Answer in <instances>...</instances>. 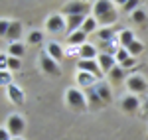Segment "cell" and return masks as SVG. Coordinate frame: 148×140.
Here are the masks:
<instances>
[{"label": "cell", "mask_w": 148, "mask_h": 140, "mask_svg": "<svg viewBox=\"0 0 148 140\" xmlns=\"http://www.w3.org/2000/svg\"><path fill=\"white\" fill-rule=\"evenodd\" d=\"M6 128H8V132H10L14 138H18L24 130H26V122H24V118L20 115H10L8 117V122H6Z\"/></svg>", "instance_id": "5b68a950"}, {"label": "cell", "mask_w": 148, "mask_h": 140, "mask_svg": "<svg viewBox=\"0 0 148 140\" xmlns=\"http://www.w3.org/2000/svg\"><path fill=\"white\" fill-rule=\"evenodd\" d=\"M87 105L91 107V109H101V107L105 105L95 87H89V89H87Z\"/></svg>", "instance_id": "8fae6325"}, {"label": "cell", "mask_w": 148, "mask_h": 140, "mask_svg": "<svg viewBox=\"0 0 148 140\" xmlns=\"http://www.w3.org/2000/svg\"><path fill=\"white\" fill-rule=\"evenodd\" d=\"M65 97H67V105L71 109H75V111H85L87 109V99L79 89H67Z\"/></svg>", "instance_id": "3957f363"}, {"label": "cell", "mask_w": 148, "mask_h": 140, "mask_svg": "<svg viewBox=\"0 0 148 140\" xmlns=\"http://www.w3.org/2000/svg\"><path fill=\"white\" fill-rule=\"evenodd\" d=\"M109 77H111V81H113V83H121V81L126 77V71L123 69L121 65H116V67H114V69L109 73Z\"/></svg>", "instance_id": "7402d4cb"}, {"label": "cell", "mask_w": 148, "mask_h": 140, "mask_svg": "<svg viewBox=\"0 0 148 140\" xmlns=\"http://www.w3.org/2000/svg\"><path fill=\"white\" fill-rule=\"evenodd\" d=\"M40 65H42V69L46 71V73H49V75H61V69H59V65H57L56 59H51L49 55H42L40 57Z\"/></svg>", "instance_id": "52a82bcc"}, {"label": "cell", "mask_w": 148, "mask_h": 140, "mask_svg": "<svg viewBox=\"0 0 148 140\" xmlns=\"http://www.w3.org/2000/svg\"><path fill=\"white\" fill-rule=\"evenodd\" d=\"M47 55L51 59H56V61H61V59H63V49H61L59 44L49 42V44H47Z\"/></svg>", "instance_id": "9a60e30c"}, {"label": "cell", "mask_w": 148, "mask_h": 140, "mask_svg": "<svg viewBox=\"0 0 148 140\" xmlns=\"http://www.w3.org/2000/svg\"><path fill=\"white\" fill-rule=\"evenodd\" d=\"M85 40H87V34L79 30V32H75V34H71V36H69V40H67V42H69V46H79V47H81V46H85V44H87Z\"/></svg>", "instance_id": "d6986e66"}, {"label": "cell", "mask_w": 148, "mask_h": 140, "mask_svg": "<svg viewBox=\"0 0 148 140\" xmlns=\"http://www.w3.org/2000/svg\"><path fill=\"white\" fill-rule=\"evenodd\" d=\"M42 40H44V34H42V32H38V30L28 36V42H30V44H34V46H36V44H40Z\"/></svg>", "instance_id": "f1b7e54d"}, {"label": "cell", "mask_w": 148, "mask_h": 140, "mask_svg": "<svg viewBox=\"0 0 148 140\" xmlns=\"http://www.w3.org/2000/svg\"><path fill=\"white\" fill-rule=\"evenodd\" d=\"M126 49H128V53H130V55H134V57H136V55H140V53L144 51V46H142L138 40H134V42H132L130 46L126 47Z\"/></svg>", "instance_id": "4316f807"}, {"label": "cell", "mask_w": 148, "mask_h": 140, "mask_svg": "<svg viewBox=\"0 0 148 140\" xmlns=\"http://www.w3.org/2000/svg\"><path fill=\"white\" fill-rule=\"evenodd\" d=\"M97 30V20L93 18V16H89L87 20H85V24H83V28H81V32H85V34L89 36V34H93Z\"/></svg>", "instance_id": "cb8c5ba5"}, {"label": "cell", "mask_w": 148, "mask_h": 140, "mask_svg": "<svg viewBox=\"0 0 148 140\" xmlns=\"http://www.w3.org/2000/svg\"><path fill=\"white\" fill-rule=\"evenodd\" d=\"M8 28H10V22H8V20H0V36H2V38H6Z\"/></svg>", "instance_id": "4dcf8cb0"}, {"label": "cell", "mask_w": 148, "mask_h": 140, "mask_svg": "<svg viewBox=\"0 0 148 140\" xmlns=\"http://www.w3.org/2000/svg\"><path fill=\"white\" fill-rule=\"evenodd\" d=\"M126 87H128V91H132V93H144V91L148 89L146 81H144L140 75L128 77V79H126Z\"/></svg>", "instance_id": "ba28073f"}, {"label": "cell", "mask_w": 148, "mask_h": 140, "mask_svg": "<svg viewBox=\"0 0 148 140\" xmlns=\"http://www.w3.org/2000/svg\"><path fill=\"white\" fill-rule=\"evenodd\" d=\"M95 81H97V77H93V75H89V73H83V71L77 73V83H79L81 87H85V89L93 87V83H95Z\"/></svg>", "instance_id": "ac0fdd59"}, {"label": "cell", "mask_w": 148, "mask_h": 140, "mask_svg": "<svg viewBox=\"0 0 148 140\" xmlns=\"http://www.w3.org/2000/svg\"><path fill=\"white\" fill-rule=\"evenodd\" d=\"M6 65H8L10 69H20V59L18 57H8L6 59Z\"/></svg>", "instance_id": "f546056e"}, {"label": "cell", "mask_w": 148, "mask_h": 140, "mask_svg": "<svg viewBox=\"0 0 148 140\" xmlns=\"http://www.w3.org/2000/svg\"><path fill=\"white\" fill-rule=\"evenodd\" d=\"M97 61H99V67H101L103 73H111V71L116 67V59H114V55H111V53H101V55L97 57Z\"/></svg>", "instance_id": "9c48e42d"}, {"label": "cell", "mask_w": 148, "mask_h": 140, "mask_svg": "<svg viewBox=\"0 0 148 140\" xmlns=\"http://www.w3.org/2000/svg\"><path fill=\"white\" fill-rule=\"evenodd\" d=\"M136 38H134V34L130 32V30H123L121 32V36H119V42H121V47H128L132 42H134Z\"/></svg>", "instance_id": "ffe728a7"}, {"label": "cell", "mask_w": 148, "mask_h": 140, "mask_svg": "<svg viewBox=\"0 0 148 140\" xmlns=\"http://www.w3.org/2000/svg\"><path fill=\"white\" fill-rule=\"evenodd\" d=\"M130 18H132V22H136V24H144L146 22V12L144 10H134Z\"/></svg>", "instance_id": "83f0119b"}, {"label": "cell", "mask_w": 148, "mask_h": 140, "mask_svg": "<svg viewBox=\"0 0 148 140\" xmlns=\"http://www.w3.org/2000/svg\"><path fill=\"white\" fill-rule=\"evenodd\" d=\"M65 26H67V22L63 20V16H61V14H53V16H49V18H47V22H46L47 32H51V34L63 32V30H65Z\"/></svg>", "instance_id": "8992f818"}, {"label": "cell", "mask_w": 148, "mask_h": 140, "mask_svg": "<svg viewBox=\"0 0 148 140\" xmlns=\"http://www.w3.org/2000/svg\"><path fill=\"white\" fill-rule=\"evenodd\" d=\"M146 111H148V101H146Z\"/></svg>", "instance_id": "d6a6232c"}, {"label": "cell", "mask_w": 148, "mask_h": 140, "mask_svg": "<svg viewBox=\"0 0 148 140\" xmlns=\"http://www.w3.org/2000/svg\"><path fill=\"white\" fill-rule=\"evenodd\" d=\"M6 91H8V99H10L14 105H24V93H22L20 87L10 85V87H6Z\"/></svg>", "instance_id": "7c38bea8"}, {"label": "cell", "mask_w": 148, "mask_h": 140, "mask_svg": "<svg viewBox=\"0 0 148 140\" xmlns=\"http://www.w3.org/2000/svg\"><path fill=\"white\" fill-rule=\"evenodd\" d=\"M97 36L101 38L105 44H109V42H113V36H114V28H103L97 32Z\"/></svg>", "instance_id": "d4e9b609"}, {"label": "cell", "mask_w": 148, "mask_h": 140, "mask_svg": "<svg viewBox=\"0 0 148 140\" xmlns=\"http://www.w3.org/2000/svg\"><path fill=\"white\" fill-rule=\"evenodd\" d=\"M79 55H81V59H95V57H99V55H97V47L91 46V44L81 46L79 47Z\"/></svg>", "instance_id": "2e32d148"}, {"label": "cell", "mask_w": 148, "mask_h": 140, "mask_svg": "<svg viewBox=\"0 0 148 140\" xmlns=\"http://www.w3.org/2000/svg\"><path fill=\"white\" fill-rule=\"evenodd\" d=\"M91 4L89 2H79V0H75V2H67L65 6H63V14L65 16H87L89 18V12H91Z\"/></svg>", "instance_id": "7a4b0ae2"}, {"label": "cell", "mask_w": 148, "mask_h": 140, "mask_svg": "<svg viewBox=\"0 0 148 140\" xmlns=\"http://www.w3.org/2000/svg\"><path fill=\"white\" fill-rule=\"evenodd\" d=\"M95 89H97V93H99V97H101L103 103H111L113 95H111V89H109V85H105V83H97V85H95Z\"/></svg>", "instance_id": "e0dca14e"}, {"label": "cell", "mask_w": 148, "mask_h": 140, "mask_svg": "<svg viewBox=\"0 0 148 140\" xmlns=\"http://www.w3.org/2000/svg\"><path fill=\"white\" fill-rule=\"evenodd\" d=\"M77 69L83 71V73H89L97 79H103V71L99 67V61L97 59H79L77 61Z\"/></svg>", "instance_id": "277c9868"}, {"label": "cell", "mask_w": 148, "mask_h": 140, "mask_svg": "<svg viewBox=\"0 0 148 140\" xmlns=\"http://www.w3.org/2000/svg\"><path fill=\"white\" fill-rule=\"evenodd\" d=\"M138 10V0H125V2H121V12H134Z\"/></svg>", "instance_id": "484cf974"}, {"label": "cell", "mask_w": 148, "mask_h": 140, "mask_svg": "<svg viewBox=\"0 0 148 140\" xmlns=\"http://www.w3.org/2000/svg\"><path fill=\"white\" fill-rule=\"evenodd\" d=\"M10 140H24V138H20V136H18V138H10Z\"/></svg>", "instance_id": "1f68e13d"}, {"label": "cell", "mask_w": 148, "mask_h": 140, "mask_svg": "<svg viewBox=\"0 0 148 140\" xmlns=\"http://www.w3.org/2000/svg\"><path fill=\"white\" fill-rule=\"evenodd\" d=\"M138 99L134 97V95H128V97H125L123 101H121V107H123V111H126V113H134L138 109Z\"/></svg>", "instance_id": "4fadbf2b"}, {"label": "cell", "mask_w": 148, "mask_h": 140, "mask_svg": "<svg viewBox=\"0 0 148 140\" xmlns=\"http://www.w3.org/2000/svg\"><path fill=\"white\" fill-rule=\"evenodd\" d=\"M114 59H116V63H119V65H123L125 61H128V59H130L128 49H126V47H119V49H116V53H114Z\"/></svg>", "instance_id": "603a6c76"}, {"label": "cell", "mask_w": 148, "mask_h": 140, "mask_svg": "<svg viewBox=\"0 0 148 140\" xmlns=\"http://www.w3.org/2000/svg\"><path fill=\"white\" fill-rule=\"evenodd\" d=\"M20 36H22V24L20 22H10V28H8L6 38L12 40V44H16V40H20Z\"/></svg>", "instance_id": "5bb4252c"}, {"label": "cell", "mask_w": 148, "mask_h": 140, "mask_svg": "<svg viewBox=\"0 0 148 140\" xmlns=\"http://www.w3.org/2000/svg\"><path fill=\"white\" fill-rule=\"evenodd\" d=\"M8 53H10L12 57H24V53H26V47H24V44H20V42H16V44H10V47H8Z\"/></svg>", "instance_id": "44dd1931"}, {"label": "cell", "mask_w": 148, "mask_h": 140, "mask_svg": "<svg viewBox=\"0 0 148 140\" xmlns=\"http://www.w3.org/2000/svg\"><path fill=\"white\" fill-rule=\"evenodd\" d=\"M93 18L97 20V24L109 26V24L116 22L119 12L114 10V4L111 0H97V2L93 4Z\"/></svg>", "instance_id": "6da1fadb"}, {"label": "cell", "mask_w": 148, "mask_h": 140, "mask_svg": "<svg viewBox=\"0 0 148 140\" xmlns=\"http://www.w3.org/2000/svg\"><path fill=\"white\" fill-rule=\"evenodd\" d=\"M85 20H87V16H69L67 18V26H65L67 36L79 32L81 28H83V24H85Z\"/></svg>", "instance_id": "30bf717a"}]
</instances>
